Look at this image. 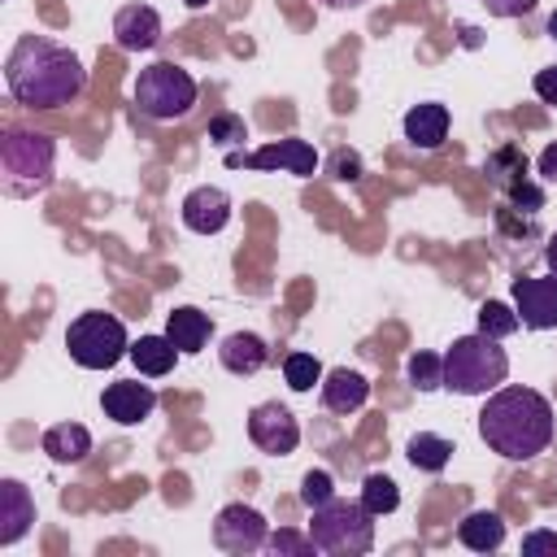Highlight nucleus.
Here are the masks:
<instances>
[{
    "label": "nucleus",
    "instance_id": "nucleus-1",
    "mask_svg": "<svg viewBox=\"0 0 557 557\" xmlns=\"http://www.w3.org/2000/svg\"><path fill=\"white\" fill-rule=\"evenodd\" d=\"M4 83L22 109L44 113V109L74 104L87 87V70L74 48H65L48 35H22L13 44V52L4 57Z\"/></svg>",
    "mask_w": 557,
    "mask_h": 557
},
{
    "label": "nucleus",
    "instance_id": "nucleus-2",
    "mask_svg": "<svg viewBox=\"0 0 557 557\" xmlns=\"http://www.w3.org/2000/svg\"><path fill=\"white\" fill-rule=\"evenodd\" d=\"M479 435L505 461H531L553 444V405L535 387H496L479 413Z\"/></svg>",
    "mask_w": 557,
    "mask_h": 557
},
{
    "label": "nucleus",
    "instance_id": "nucleus-3",
    "mask_svg": "<svg viewBox=\"0 0 557 557\" xmlns=\"http://www.w3.org/2000/svg\"><path fill=\"white\" fill-rule=\"evenodd\" d=\"M505 374H509V357L500 339L483 331L453 339V348L444 352V387L457 396H487L505 383Z\"/></svg>",
    "mask_w": 557,
    "mask_h": 557
},
{
    "label": "nucleus",
    "instance_id": "nucleus-4",
    "mask_svg": "<svg viewBox=\"0 0 557 557\" xmlns=\"http://www.w3.org/2000/svg\"><path fill=\"white\" fill-rule=\"evenodd\" d=\"M57 165V139L44 131H22L9 126L0 135V174H4V196H35L52 183Z\"/></svg>",
    "mask_w": 557,
    "mask_h": 557
},
{
    "label": "nucleus",
    "instance_id": "nucleus-5",
    "mask_svg": "<svg viewBox=\"0 0 557 557\" xmlns=\"http://www.w3.org/2000/svg\"><path fill=\"white\" fill-rule=\"evenodd\" d=\"M309 540L326 557H361L374 548V513L361 500H339L331 496L326 505L313 509Z\"/></svg>",
    "mask_w": 557,
    "mask_h": 557
},
{
    "label": "nucleus",
    "instance_id": "nucleus-6",
    "mask_svg": "<svg viewBox=\"0 0 557 557\" xmlns=\"http://www.w3.org/2000/svg\"><path fill=\"white\" fill-rule=\"evenodd\" d=\"M131 100H135V109H139L144 117H152V122H178V117H187V113L196 109L200 87H196V78H191L183 65H174V61H152L148 70H139V78H135V87H131Z\"/></svg>",
    "mask_w": 557,
    "mask_h": 557
},
{
    "label": "nucleus",
    "instance_id": "nucleus-7",
    "mask_svg": "<svg viewBox=\"0 0 557 557\" xmlns=\"http://www.w3.org/2000/svg\"><path fill=\"white\" fill-rule=\"evenodd\" d=\"M65 348L70 357L83 366V370H109L117 366L122 357H131V339H126V326L122 318L104 313V309H87L70 322L65 331Z\"/></svg>",
    "mask_w": 557,
    "mask_h": 557
},
{
    "label": "nucleus",
    "instance_id": "nucleus-8",
    "mask_svg": "<svg viewBox=\"0 0 557 557\" xmlns=\"http://www.w3.org/2000/svg\"><path fill=\"white\" fill-rule=\"evenodd\" d=\"M318 148L309 144V139H270V144H261L257 152H226V165L231 170H287V174H296V178H313V170H318Z\"/></svg>",
    "mask_w": 557,
    "mask_h": 557
},
{
    "label": "nucleus",
    "instance_id": "nucleus-9",
    "mask_svg": "<svg viewBox=\"0 0 557 557\" xmlns=\"http://www.w3.org/2000/svg\"><path fill=\"white\" fill-rule=\"evenodd\" d=\"M248 440L270 457H287L300 444V422H296V413L287 405L261 400V405L248 409Z\"/></svg>",
    "mask_w": 557,
    "mask_h": 557
},
{
    "label": "nucleus",
    "instance_id": "nucleus-10",
    "mask_svg": "<svg viewBox=\"0 0 557 557\" xmlns=\"http://www.w3.org/2000/svg\"><path fill=\"white\" fill-rule=\"evenodd\" d=\"M213 544L222 553H257V548L270 544V527H265V518L252 505L235 500V505L218 509V518H213Z\"/></svg>",
    "mask_w": 557,
    "mask_h": 557
},
{
    "label": "nucleus",
    "instance_id": "nucleus-11",
    "mask_svg": "<svg viewBox=\"0 0 557 557\" xmlns=\"http://www.w3.org/2000/svg\"><path fill=\"white\" fill-rule=\"evenodd\" d=\"M513 309L518 322L531 331L557 326V274H522L513 278Z\"/></svg>",
    "mask_w": 557,
    "mask_h": 557
},
{
    "label": "nucleus",
    "instance_id": "nucleus-12",
    "mask_svg": "<svg viewBox=\"0 0 557 557\" xmlns=\"http://www.w3.org/2000/svg\"><path fill=\"white\" fill-rule=\"evenodd\" d=\"M231 213H235L231 196H226L222 187H213V183H200V187H191V191L183 196V226L196 231V235H218V231H226Z\"/></svg>",
    "mask_w": 557,
    "mask_h": 557
},
{
    "label": "nucleus",
    "instance_id": "nucleus-13",
    "mask_svg": "<svg viewBox=\"0 0 557 557\" xmlns=\"http://www.w3.org/2000/svg\"><path fill=\"white\" fill-rule=\"evenodd\" d=\"M100 409H104V418H113L117 426H139V422L152 418L157 392H152L148 383H139V379H122V383H109V387H104Z\"/></svg>",
    "mask_w": 557,
    "mask_h": 557
},
{
    "label": "nucleus",
    "instance_id": "nucleus-14",
    "mask_svg": "<svg viewBox=\"0 0 557 557\" xmlns=\"http://www.w3.org/2000/svg\"><path fill=\"white\" fill-rule=\"evenodd\" d=\"M113 39L122 52H152L161 44V17L152 4H122L113 17Z\"/></svg>",
    "mask_w": 557,
    "mask_h": 557
},
{
    "label": "nucleus",
    "instance_id": "nucleus-15",
    "mask_svg": "<svg viewBox=\"0 0 557 557\" xmlns=\"http://www.w3.org/2000/svg\"><path fill=\"white\" fill-rule=\"evenodd\" d=\"M318 392H322V405H326L331 413H357V409L370 400V379H366L361 370L335 366V370L322 374Z\"/></svg>",
    "mask_w": 557,
    "mask_h": 557
},
{
    "label": "nucleus",
    "instance_id": "nucleus-16",
    "mask_svg": "<svg viewBox=\"0 0 557 557\" xmlns=\"http://www.w3.org/2000/svg\"><path fill=\"white\" fill-rule=\"evenodd\" d=\"M35 522V496L22 479H0V544H17Z\"/></svg>",
    "mask_w": 557,
    "mask_h": 557
},
{
    "label": "nucleus",
    "instance_id": "nucleus-17",
    "mask_svg": "<svg viewBox=\"0 0 557 557\" xmlns=\"http://www.w3.org/2000/svg\"><path fill=\"white\" fill-rule=\"evenodd\" d=\"M165 335L174 339V348L183 357H196L213 335V318L205 309H196V305H178V309L165 313Z\"/></svg>",
    "mask_w": 557,
    "mask_h": 557
},
{
    "label": "nucleus",
    "instance_id": "nucleus-18",
    "mask_svg": "<svg viewBox=\"0 0 557 557\" xmlns=\"http://www.w3.org/2000/svg\"><path fill=\"white\" fill-rule=\"evenodd\" d=\"M218 361H222L231 374L248 379V374H257V370L270 361V344H265L257 331H231V335L222 339V348H218Z\"/></svg>",
    "mask_w": 557,
    "mask_h": 557
},
{
    "label": "nucleus",
    "instance_id": "nucleus-19",
    "mask_svg": "<svg viewBox=\"0 0 557 557\" xmlns=\"http://www.w3.org/2000/svg\"><path fill=\"white\" fill-rule=\"evenodd\" d=\"M405 139H409L413 148H422V152H435V148L448 139V109L435 104V100L413 104V109L405 113Z\"/></svg>",
    "mask_w": 557,
    "mask_h": 557
},
{
    "label": "nucleus",
    "instance_id": "nucleus-20",
    "mask_svg": "<svg viewBox=\"0 0 557 557\" xmlns=\"http://www.w3.org/2000/svg\"><path fill=\"white\" fill-rule=\"evenodd\" d=\"M457 540L470 548V553H496L505 544V518L496 509H470L461 522H457Z\"/></svg>",
    "mask_w": 557,
    "mask_h": 557
},
{
    "label": "nucleus",
    "instance_id": "nucleus-21",
    "mask_svg": "<svg viewBox=\"0 0 557 557\" xmlns=\"http://www.w3.org/2000/svg\"><path fill=\"white\" fill-rule=\"evenodd\" d=\"M178 357H183V352L174 348L170 335H139V339L131 344V361H135V370H139L144 379H161V374H170Z\"/></svg>",
    "mask_w": 557,
    "mask_h": 557
},
{
    "label": "nucleus",
    "instance_id": "nucleus-22",
    "mask_svg": "<svg viewBox=\"0 0 557 557\" xmlns=\"http://www.w3.org/2000/svg\"><path fill=\"white\" fill-rule=\"evenodd\" d=\"M44 453L52 461H61V466H74V461H83L91 453V431L78 426V422H57V426L44 431Z\"/></svg>",
    "mask_w": 557,
    "mask_h": 557
},
{
    "label": "nucleus",
    "instance_id": "nucleus-23",
    "mask_svg": "<svg viewBox=\"0 0 557 557\" xmlns=\"http://www.w3.org/2000/svg\"><path fill=\"white\" fill-rule=\"evenodd\" d=\"M405 457H409L418 470H426V474H440V470L448 466V457H453V444H448L444 435H435V431H418V435H409V444H405Z\"/></svg>",
    "mask_w": 557,
    "mask_h": 557
},
{
    "label": "nucleus",
    "instance_id": "nucleus-24",
    "mask_svg": "<svg viewBox=\"0 0 557 557\" xmlns=\"http://www.w3.org/2000/svg\"><path fill=\"white\" fill-rule=\"evenodd\" d=\"M483 174H487L500 191H509L518 178H527V157H522V148H518V144H500V148L483 161Z\"/></svg>",
    "mask_w": 557,
    "mask_h": 557
},
{
    "label": "nucleus",
    "instance_id": "nucleus-25",
    "mask_svg": "<svg viewBox=\"0 0 557 557\" xmlns=\"http://www.w3.org/2000/svg\"><path fill=\"white\" fill-rule=\"evenodd\" d=\"M357 500H361L374 518H383V513H396V505H400V487H396V479H387V474H366Z\"/></svg>",
    "mask_w": 557,
    "mask_h": 557
},
{
    "label": "nucleus",
    "instance_id": "nucleus-26",
    "mask_svg": "<svg viewBox=\"0 0 557 557\" xmlns=\"http://www.w3.org/2000/svg\"><path fill=\"white\" fill-rule=\"evenodd\" d=\"M405 374H409V383H413L418 392H435V387H444V357L418 348V352H409Z\"/></svg>",
    "mask_w": 557,
    "mask_h": 557
},
{
    "label": "nucleus",
    "instance_id": "nucleus-27",
    "mask_svg": "<svg viewBox=\"0 0 557 557\" xmlns=\"http://www.w3.org/2000/svg\"><path fill=\"white\" fill-rule=\"evenodd\" d=\"M518 326H522V322H518V309H513V305H505V300H483V305H479V331H483V335L509 339Z\"/></svg>",
    "mask_w": 557,
    "mask_h": 557
},
{
    "label": "nucleus",
    "instance_id": "nucleus-28",
    "mask_svg": "<svg viewBox=\"0 0 557 557\" xmlns=\"http://www.w3.org/2000/svg\"><path fill=\"white\" fill-rule=\"evenodd\" d=\"M322 361L313 352H287L283 357V379L292 392H313V383H322Z\"/></svg>",
    "mask_w": 557,
    "mask_h": 557
},
{
    "label": "nucleus",
    "instance_id": "nucleus-29",
    "mask_svg": "<svg viewBox=\"0 0 557 557\" xmlns=\"http://www.w3.org/2000/svg\"><path fill=\"white\" fill-rule=\"evenodd\" d=\"M335 496V479L326 474V470H309L305 479H300V505L305 509H318V505H326Z\"/></svg>",
    "mask_w": 557,
    "mask_h": 557
},
{
    "label": "nucleus",
    "instance_id": "nucleus-30",
    "mask_svg": "<svg viewBox=\"0 0 557 557\" xmlns=\"http://www.w3.org/2000/svg\"><path fill=\"white\" fill-rule=\"evenodd\" d=\"M209 139H213L218 148H231V144H244V139H248V126H244L239 113H218V117L209 122Z\"/></svg>",
    "mask_w": 557,
    "mask_h": 557
},
{
    "label": "nucleus",
    "instance_id": "nucleus-31",
    "mask_svg": "<svg viewBox=\"0 0 557 557\" xmlns=\"http://www.w3.org/2000/svg\"><path fill=\"white\" fill-rule=\"evenodd\" d=\"M270 553H283V557H309V553H318V548H313V540H309V535L278 527V531L270 535Z\"/></svg>",
    "mask_w": 557,
    "mask_h": 557
},
{
    "label": "nucleus",
    "instance_id": "nucleus-32",
    "mask_svg": "<svg viewBox=\"0 0 557 557\" xmlns=\"http://www.w3.org/2000/svg\"><path fill=\"white\" fill-rule=\"evenodd\" d=\"M509 200H513L518 209H527V213H535V209H544V187H535L531 178H518V183L509 187Z\"/></svg>",
    "mask_w": 557,
    "mask_h": 557
},
{
    "label": "nucleus",
    "instance_id": "nucleus-33",
    "mask_svg": "<svg viewBox=\"0 0 557 557\" xmlns=\"http://www.w3.org/2000/svg\"><path fill=\"white\" fill-rule=\"evenodd\" d=\"M331 178H339V183L361 178V157H357V152H348V148H339V152L331 157Z\"/></svg>",
    "mask_w": 557,
    "mask_h": 557
},
{
    "label": "nucleus",
    "instance_id": "nucleus-34",
    "mask_svg": "<svg viewBox=\"0 0 557 557\" xmlns=\"http://www.w3.org/2000/svg\"><path fill=\"white\" fill-rule=\"evenodd\" d=\"M522 553H527V557H535V553L557 557V531H527V535H522Z\"/></svg>",
    "mask_w": 557,
    "mask_h": 557
},
{
    "label": "nucleus",
    "instance_id": "nucleus-35",
    "mask_svg": "<svg viewBox=\"0 0 557 557\" xmlns=\"http://www.w3.org/2000/svg\"><path fill=\"white\" fill-rule=\"evenodd\" d=\"M540 0H483V9L492 13V17H522V13H531Z\"/></svg>",
    "mask_w": 557,
    "mask_h": 557
},
{
    "label": "nucleus",
    "instance_id": "nucleus-36",
    "mask_svg": "<svg viewBox=\"0 0 557 557\" xmlns=\"http://www.w3.org/2000/svg\"><path fill=\"white\" fill-rule=\"evenodd\" d=\"M531 87H535V96H540L544 104H557V65H544Z\"/></svg>",
    "mask_w": 557,
    "mask_h": 557
},
{
    "label": "nucleus",
    "instance_id": "nucleus-37",
    "mask_svg": "<svg viewBox=\"0 0 557 557\" xmlns=\"http://www.w3.org/2000/svg\"><path fill=\"white\" fill-rule=\"evenodd\" d=\"M535 170H540V178H544V183H557V144H548V148L540 152Z\"/></svg>",
    "mask_w": 557,
    "mask_h": 557
},
{
    "label": "nucleus",
    "instance_id": "nucleus-38",
    "mask_svg": "<svg viewBox=\"0 0 557 557\" xmlns=\"http://www.w3.org/2000/svg\"><path fill=\"white\" fill-rule=\"evenodd\" d=\"M544 257H548V270L557 274V231L548 235V248H544Z\"/></svg>",
    "mask_w": 557,
    "mask_h": 557
},
{
    "label": "nucleus",
    "instance_id": "nucleus-39",
    "mask_svg": "<svg viewBox=\"0 0 557 557\" xmlns=\"http://www.w3.org/2000/svg\"><path fill=\"white\" fill-rule=\"evenodd\" d=\"M322 4H326V9H361L366 0H322Z\"/></svg>",
    "mask_w": 557,
    "mask_h": 557
},
{
    "label": "nucleus",
    "instance_id": "nucleus-40",
    "mask_svg": "<svg viewBox=\"0 0 557 557\" xmlns=\"http://www.w3.org/2000/svg\"><path fill=\"white\" fill-rule=\"evenodd\" d=\"M544 30H548V35H553V39H557V9H553V13H548V22H544Z\"/></svg>",
    "mask_w": 557,
    "mask_h": 557
},
{
    "label": "nucleus",
    "instance_id": "nucleus-41",
    "mask_svg": "<svg viewBox=\"0 0 557 557\" xmlns=\"http://www.w3.org/2000/svg\"><path fill=\"white\" fill-rule=\"evenodd\" d=\"M183 4H187V9H205L209 0H183Z\"/></svg>",
    "mask_w": 557,
    "mask_h": 557
}]
</instances>
